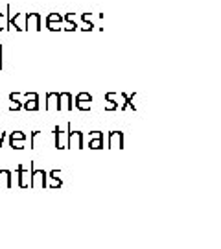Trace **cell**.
<instances>
[{
    "label": "cell",
    "instance_id": "cell-24",
    "mask_svg": "<svg viewBox=\"0 0 221 249\" xmlns=\"http://www.w3.org/2000/svg\"><path fill=\"white\" fill-rule=\"evenodd\" d=\"M2 67H4V65H2V61H0V71H2Z\"/></svg>",
    "mask_w": 221,
    "mask_h": 249
},
{
    "label": "cell",
    "instance_id": "cell-7",
    "mask_svg": "<svg viewBox=\"0 0 221 249\" xmlns=\"http://www.w3.org/2000/svg\"><path fill=\"white\" fill-rule=\"evenodd\" d=\"M90 102H92V96L88 94V92H80L78 96H76V100H74V106L78 107L80 111H90Z\"/></svg>",
    "mask_w": 221,
    "mask_h": 249
},
{
    "label": "cell",
    "instance_id": "cell-21",
    "mask_svg": "<svg viewBox=\"0 0 221 249\" xmlns=\"http://www.w3.org/2000/svg\"><path fill=\"white\" fill-rule=\"evenodd\" d=\"M24 100H39V94H37V92H26V94H24Z\"/></svg>",
    "mask_w": 221,
    "mask_h": 249
},
{
    "label": "cell",
    "instance_id": "cell-14",
    "mask_svg": "<svg viewBox=\"0 0 221 249\" xmlns=\"http://www.w3.org/2000/svg\"><path fill=\"white\" fill-rule=\"evenodd\" d=\"M8 18H9V6L6 8V13H0V32L8 30Z\"/></svg>",
    "mask_w": 221,
    "mask_h": 249
},
{
    "label": "cell",
    "instance_id": "cell-10",
    "mask_svg": "<svg viewBox=\"0 0 221 249\" xmlns=\"http://www.w3.org/2000/svg\"><path fill=\"white\" fill-rule=\"evenodd\" d=\"M39 32L41 30V15L39 13H28L26 15V32Z\"/></svg>",
    "mask_w": 221,
    "mask_h": 249
},
{
    "label": "cell",
    "instance_id": "cell-17",
    "mask_svg": "<svg viewBox=\"0 0 221 249\" xmlns=\"http://www.w3.org/2000/svg\"><path fill=\"white\" fill-rule=\"evenodd\" d=\"M50 181H46V188H59L63 185L61 179H53V178H48Z\"/></svg>",
    "mask_w": 221,
    "mask_h": 249
},
{
    "label": "cell",
    "instance_id": "cell-6",
    "mask_svg": "<svg viewBox=\"0 0 221 249\" xmlns=\"http://www.w3.org/2000/svg\"><path fill=\"white\" fill-rule=\"evenodd\" d=\"M9 146L13 150H22L26 146V135L22 133V131H13V133L9 135Z\"/></svg>",
    "mask_w": 221,
    "mask_h": 249
},
{
    "label": "cell",
    "instance_id": "cell-12",
    "mask_svg": "<svg viewBox=\"0 0 221 249\" xmlns=\"http://www.w3.org/2000/svg\"><path fill=\"white\" fill-rule=\"evenodd\" d=\"M44 107H46V111H57L59 109V92H48Z\"/></svg>",
    "mask_w": 221,
    "mask_h": 249
},
{
    "label": "cell",
    "instance_id": "cell-1",
    "mask_svg": "<svg viewBox=\"0 0 221 249\" xmlns=\"http://www.w3.org/2000/svg\"><path fill=\"white\" fill-rule=\"evenodd\" d=\"M30 172H32V181H30V187H32V188H46L48 174H46L44 170L34 168V162H30Z\"/></svg>",
    "mask_w": 221,
    "mask_h": 249
},
{
    "label": "cell",
    "instance_id": "cell-9",
    "mask_svg": "<svg viewBox=\"0 0 221 249\" xmlns=\"http://www.w3.org/2000/svg\"><path fill=\"white\" fill-rule=\"evenodd\" d=\"M88 148L90 150H102L103 148V133L102 131H90L88 133Z\"/></svg>",
    "mask_w": 221,
    "mask_h": 249
},
{
    "label": "cell",
    "instance_id": "cell-18",
    "mask_svg": "<svg viewBox=\"0 0 221 249\" xmlns=\"http://www.w3.org/2000/svg\"><path fill=\"white\" fill-rule=\"evenodd\" d=\"M63 24H65V22H63ZM63 24H59V22H46V30H50V32H61Z\"/></svg>",
    "mask_w": 221,
    "mask_h": 249
},
{
    "label": "cell",
    "instance_id": "cell-4",
    "mask_svg": "<svg viewBox=\"0 0 221 249\" xmlns=\"http://www.w3.org/2000/svg\"><path fill=\"white\" fill-rule=\"evenodd\" d=\"M107 148H111V150H122L124 148V133L122 131H111L109 133Z\"/></svg>",
    "mask_w": 221,
    "mask_h": 249
},
{
    "label": "cell",
    "instance_id": "cell-16",
    "mask_svg": "<svg viewBox=\"0 0 221 249\" xmlns=\"http://www.w3.org/2000/svg\"><path fill=\"white\" fill-rule=\"evenodd\" d=\"M46 22H59V24H63L65 20H63V15H59V13H48L46 15Z\"/></svg>",
    "mask_w": 221,
    "mask_h": 249
},
{
    "label": "cell",
    "instance_id": "cell-2",
    "mask_svg": "<svg viewBox=\"0 0 221 249\" xmlns=\"http://www.w3.org/2000/svg\"><path fill=\"white\" fill-rule=\"evenodd\" d=\"M70 129H72L70 124H67V129H61L59 125L55 127L53 135H55V148L57 150H68V131Z\"/></svg>",
    "mask_w": 221,
    "mask_h": 249
},
{
    "label": "cell",
    "instance_id": "cell-15",
    "mask_svg": "<svg viewBox=\"0 0 221 249\" xmlns=\"http://www.w3.org/2000/svg\"><path fill=\"white\" fill-rule=\"evenodd\" d=\"M22 109H26V111H37L39 109V100H26V102H22Z\"/></svg>",
    "mask_w": 221,
    "mask_h": 249
},
{
    "label": "cell",
    "instance_id": "cell-22",
    "mask_svg": "<svg viewBox=\"0 0 221 249\" xmlns=\"http://www.w3.org/2000/svg\"><path fill=\"white\" fill-rule=\"evenodd\" d=\"M20 107H22V104H20V102H15V104H11V106H9V109H11V111H18Z\"/></svg>",
    "mask_w": 221,
    "mask_h": 249
},
{
    "label": "cell",
    "instance_id": "cell-5",
    "mask_svg": "<svg viewBox=\"0 0 221 249\" xmlns=\"http://www.w3.org/2000/svg\"><path fill=\"white\" fill-rule=\"evenodd\" d=\"M85 137L81 131H68V150H81Z\"/></svg>",
    "mask_w": 221,
    "mask_h": 249
},
{
    "label": "cell",
    "instance_id": "cell-13",
    "mask_svg": "<svg viewBox=\"0 0 221 249\" xmlns=\"http://www.w3.org/2000/svg\"><path fill=\"white\" fill-rule=\"evenodd\" d=\"M13 187V174L9 170H0V188Z\"/></svg>",
    "mask_w": 221,
    "mask_h": 249
},
{
    "label": "cell",
    "instance_id": "cell-19",
    "mask_svg": "<svg viewBox=\"0 0 221 249\" xmlns=\"http://www.w3.org/2000/svg\"><path fill=\"white\" fill-rule=\"evenodd\" d=\"M9 100H11V102H20V100H24V94H20V92H11V94H9Z\"/></svg>",
    "mask_w": 221,
    "mask_h": 249
},
{
    "label": "cell",
    "instance_id": "cell-8",
    "mask_svg": "<svg viewBox=\"0 0 221 249\" xmlns=\"http://www.w3.org/2000/svg\"><path fill=\"white\" fill-rule=\"evenodd\" d=\"M17 185L20 188H28L30 187V181H32V172L24 166H18L17 168Z\"/></svg>",
    "mask_w": 221,
    "mask_h": 249
},
{
    "label": "cell",
    "instance_id": "cell-23",
    "mask_svg": "<svg viewBox=\"0 0 221 249\" xmlns=\"http://www.w3.org/2000/svg\"><path fill=\"white\" fill-rule=\"evenodd\" d=\"M4 137H6V133H4V131H0V148H2V142H4Z\"/></svg>",
    "mask_w": 221,
    "mask_h": 249
},
{
    "label": "cell",
    "instance_id": "cell-3",
    "mask_svg": "<svg viewBox=\"0 0 221 249\" xmlns=\"http://www.w3.org/2000/svg\"><path fill=\"white\" fill-rule=\"evenodd\" d=\"M26 15L28 13H15V17L8 18V30L26 32Z\"/></svg>",
    "mask_w": 221,
    "mask_h": 249
},
{
    "label": "cell",
    "instance_id": "cell-11",
    "mask_svg": "<svg viewBox=\"0 0 221 249\" xmlns=\"http://www.w3.org/2000/svg\"><path fill=\"white\" fill-rule=\"evenodd\" d=\"M74 102H72L70 92H59V109L57 111H72Z\"/></svg>",
    "mask_w": 221,
    "mask_h": 249
},
{
    "label": "cell",
    "instance_id": "cell-20",
    "mask_svg": "<svg viewBox=\"0 0 221 249\" xmlns=\"http://www.w3.org/2000/svg\"><path fill=\"white\" fill-rule=\"evenodd\" d=\"M41 135V131H34L32 133V139H30V148H35V141H37V137Z\"/></svg>",
    "mask_w": 221,
    "mask_h": 249
}]
</instances>
